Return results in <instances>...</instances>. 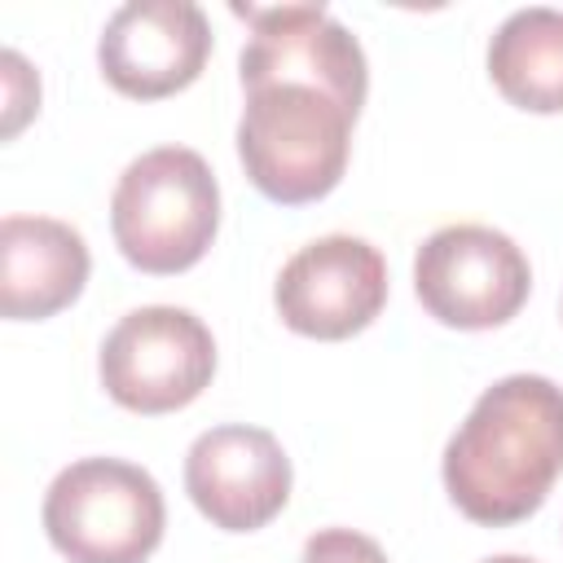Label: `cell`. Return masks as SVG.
<instances>
[{
	"label": "cell",
	"instance_id": "obj_10",
	"mask_svg": "<svg viewBox=\"0 0 563 563\" xmlns=\"http://www.w3.org/2000/svg\"><path fill=\"white\" fill-rule=\"evenodd\" d=\"M185 493L224 532H255L290 501V457L273 431L224 422L185 453Z\"/></svg>",
	"mask_w": 563,
	"mask_h": 563
},
{
	"label": "cell",
	"instance_id": "obj_4",
	"mask_svg": "<svg viewBox=\"0 0 563 563\" xmlns=\"http://www.w3.org/2000/svg\"><path fill=\"white\" fill-rule=\"evenodd\" d=\"M163 523V488L119 457L70 462L44 493V532L70 563H145Z\"/></svg>",
	"mask_w": 563,
	"mask_h": 563
},
{
	"label": "cell",
	"instance_id": "obj_6",
	"mask_svg": "<svg viewBox=\"0 0 563 563\" xmlns=\"http://www.w3.org/2000/svg\"><path fill=\"white\" fill-rule=\"evenodd\" d=\"M413 290L440 325L493 330L528 303L532 268L501 229L444 224L413 255Z\"/></svg>",
	"mask_w": 563,
	"mask_h": 563
},
{
	"label": "cell",
	"instance_id": "obj_11",
	"mask_svg": "<svg viewBox=\"0 0 563 563\" xmlns=\"http://www.w3.org/2000/svg\"><path fill=\"white\" fill-rule=\"evenodd\" d=\"M88 246L79 229L48 216L0 220V308L9 321H44L79 299L88 282Z\"/></svg>",
	"mask_w": 563,
	"mask_h": 563
},
{
	"label": "cell",
	"instance_id": "obj_13",
	"mask_svg": "<svg viewBox=\"0 0 563 563\" xmlns=\"http://www.w3.org/2000/svg\"><path fill=\"white\" fill-rule=\"evenodd\" d=\"M0 79H4V136H13L35 110H40V79L26 66L22 53H0Z\"/></svg>",
	"mask_w": 563,
	"mask_h": 563
},
{
	"label": "cell",
	"instance_id": "obj_12",
	"mask_svg": "<svg viewBox=\"0 0 563 563\" xmlns=\"http://www.w3.org/2000/svg\"><path fill=\"white\" fill-rule=\"evenodd\" d=\"M488 75L497 92L532 114L563 110V13L532 4L510 13L488 44Z\"/></svg>",
	"mask_w": 563,
	"mask_h": 563
},
{
	"label": "cell",
	"instance_id": "obj_3",
	"mask_svg": "<svg viewBox=\"0 0 563 563\" xmlns=\"http://www.w3.org/2000/svg\"><path fill=\"white\" fill-rule=\"evenodd\" d=\"M110 229L123 260L141 273L194 268L220 229V185L207 158L185 145L132 158L110 198Z\"/></svg>",
	"mask_w": 563,
	"mask_h": 563
},
{
	"label": "cell",
	"instance_id": "obj_7",
	"mask_svg": "<svg viewBox=\"0 0 563 563\" xmlns=\"http://www.w3.org/2000/svg\"><path fill=\"white\" fill-rule=\"evenodd\" d=\"M238 18L251 22V40L242 44L238 70L242 88H268V84H308L330 92L339 106L361 114L369 92V66L361 40L330 18L321 4H233Z\"/></svg>",
	"mask_w": 563,
	"mask_h": 563
},
{
	"label": "cell",
	"instance_id": "obj_8",
	"mask_svg": "<svg viewBox=\"0 0 563 563\" xmlns=\"http://www.w3.org/2000/svg\"><path fill=\"white\" fill-rule=\"evenodd\" d=\"M273 303L303 339H347L383 312L387 260L352 233L317 238L282 264Z\"/></svg>",
	"mask_w": 563,
	"mask_h": 563
},
{
	"label": "cell",
	"instance_id": "obj_14",
	"mask_svg": "<svg viewBox=\"0 0 563 563\" xmlns=\"http://www.w3.org/2000/svg\"><path fill=\"white\" fill-rule=\"evenodd\" d=\"M299 563H387L383 545L352 528H321L308 537Z\"/></svg>",
	"mask_w": 563,
	"mask_h": 563
},
{
	"label": "cell",
	"instance_id": "obj_15",
	"mask_svg": "<svg viewBox=\"0 0 563 563\" xmlns=\"http://www.w3.org/2000/svg\"><path fill=\"white\" fill-rule=\"evenodd\" d=\"M479 563H537L528 554H493V559H479Z\"/></svg>",
	"mask_w": 563,
	"mask_h": 563
},
{
	"label": "cell",
	"instance_id": "obj_2",
	"mask_svg": "<svg viewBox=\"0 0 563 563\" xmlns=\"http://www.w3.org/2000/svg\"><path fill=\"white\" fill-rule=\"evenodd\" d=\"M352 123L356 114L321 88H251L238 119V158L264 198L282 207L317 202L343 180Z\"/></svg>",
	"mask_w": 563,
	"mask_h": 563
},
{
	"label": "cell",
	"instance_id": "obj_5",
	"mask_svg": "<svg viewBox=\"0 0 563 563\" xmlns=\"http://www.w3.org/2000/svg\"><path fill=\"white\" fill-rule=\"evenodd\" d=\"M101 387L132 413H172L202 396L216 374V339L189 308L150 303L128 312L101 343Z\"/></svg>",
	"mask_w": 563,
	"mask_h": 563
},
{
	"label": "cell",
	"instance_id": "obj_1",
	"mask_svg": "<svg viewBox=\"0 0 563 563\" xmlns=\"http://www.w3.org/2000/svg\"><path fill=\"white\" fill-rule=\"evenodd\" d=\"M563 475V387L541 374L493 383L444 444L453 506L488 528L528 519Z\"/></svg>",
	"mask_w": 563,
	"mask_h": 563
},
{
	"label": "cell",
	"instance_id": "obj_9",
	"mask_svg": "<svg viewBox=\"0 0 563 563\" xmlns=\"http://www.w3.org/2000/svg\"><path fill=\"white\" fill-rule=\"evenodd\" d=\"M211 57V22L194 0H128L110 13L97 62L110 88L158 101L189 88Z\"/></svg>",
	"mask_w": 563,
	"mask_h": 563
}]
</instances>
